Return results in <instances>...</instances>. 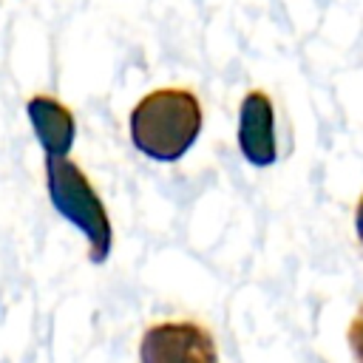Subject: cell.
Here are the masks:
<instances>
[{"label":"cell","mask_w":363,"mask_h":363,"mask_svg":"<svg viewBox=\"0 0 363 363\" xmlns=\"http://www.w3.org/2000/svg\"><path fill=\"white\" fill-rule=\"evenodd\" d=\"M204 125L201 102L190 88H156L145 94L130 116V145L153 162H179L199 139Z\"/></svg>","instance_id":"6da1fadb"},{"label":"cell","mask_w":363,"mask_h":363,"mask_svg":"<svg viewBox=\"0 0 363 363\" xmlns=\"http://www.w3.org/2000/svg\"><path fill=\"white\" fill-rule=\"evenodd\" d=\"M43 164H45V190L51 207L74 230L85 235L88 261L105 264L113 250V227L102 196L71 156H43Z\"/></svg>","instance_id":"7a4b0ae2"},{"label":"cell","mask_w":363,"mask_h":363,"mask_svg":"<svg viewBox=\"0 0 363 363\" xmlns=\"http://www.w3.org/2000/svg\"><path fill=\"white\" fill-rule=\"evenodd\" d=\"M139 363H218V346L199 320H159L142 332Z\"/></svg>","instance_id":"3957f363"},{"label":"cell","mask_w":363,"mask_h":363,"mask_svg":"<svg viewBox=\"0 0 363 363\" xmlns=\"http://www.w3.org/2000/svg\"><path fill=\"white\" fill-rule=\"evenodd\" d=\"M235 142L241 156L252 167H269L278 159V139H275V108L267 91L252 88L244 94L238 108V128Z\"/></svg>","instance_id":"277c9868"},{"label":"cell","mask_w":363,"mask_h":363,"mask_svg":"<svg viewBox=\"0 0 363 363\" xmlns=\"http://www.w3.org/2000/svg\"><path fill=\"white\" fill-rule=\"evenodd\" d=\"M26 113L34 139L43 147V156H71V147L77 142V119L68 105L48 94H34L26 102Z\"/></svg>","instance_id":"5b68a950"},{"label":"cell","mask_w":363,"mask_h":363,"mask_svg":"<svg viewBox=\"0 0 363 363\" xmlns=\"http://www.w3.org/2000/svg\"><path fill=\"white\" fill-rule=\"evenodd\" d=\"M346 343H349V352H352L354 363H363V303L357 306L354 318L349 320V329H346Z\"/></svg>","instance_id":"8992f818"},{"label":"cell","mask_w":363,"mask_h":363,"mask_svg":"<svg viewBox=\"0 0 363 363\" xmlns=\"http://www.w3.org/2000/svg\"><path fill=\"white\" fill-rule=\"evenodd\" d=\"M354 235H357V241L363 244V193H360L357 207H354Z\"/></svg>","instance_id":"52a82bcc"}]
</instances>
